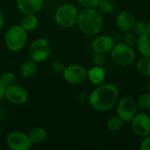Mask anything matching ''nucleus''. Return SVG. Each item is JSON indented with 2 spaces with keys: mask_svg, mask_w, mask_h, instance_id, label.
Masks as SVG:
<instances>
[{
  "mask_svg": "<svg viewBox=\"0 0 150 150\" xmlns=\"http://www.w3.org/2000/svg\"><path fill=\"white\" fill-rule=\"evenodd\" d=\"M119 89L113 83L100 84L94 89L88 98L91 108L95 111L104 112L111 110L118 101Z\"/></svg>",
  "mask_w": 150,
  "mask_h": 150,
  "instance_id": "1",
  "label": "nucleus"
},
{
  "mask_svg": "<svg viewBox=\"0 0 150 150\" xmlns=\"http://www.w3.org/2000/svg\"><path fill=\"white\" fill-rule=\"evenodd\" d=\"M77 25L79 30L88 36H94L100 33L104 26V18L95 8H84L79 12Z\"/></svg>",
  "mask_w": 150,
  "mask_h": 150,
  "instance_id": "2",
  "label": "nucleus"
},
{
  "mask_svg": "<svg viewBox=\"0 0 150 150\" xmlns=\"http://www.w3.org/2000/svg\"><path fill=\"white\" fill-rule=\"evenodd\" d=\"M27 41V32L20 25L10 26L4 34V44L6 47L13 52H18L24 48Z\"/></svg>",
  "mask_w": 150,
  "mask_h": 150,
  "instance_id": "3",
  "label": "nucleus"
},
{
  "mask_svg": "<svg viewBox=\"0 0 150 150\" xmlns=\"http://www.w3.org/2000/svg\"><path fill=\"white\" fill-rule=\"evenodd\" d=\"M78 9L71 4H64L57 8L54 13L56 24L63 28H70L77 23Z\"/></svg>",
  "mask_w": 150,
  "mask_h": 150,
  "instance_id": "4",
  "label": "nucleus"
},
{
  "mask_svg": "<svg viewBox=\"0 0 150 150\" xmlns=\"http://www.w3.org/2000/svg\"><path fill=\"white\" fill-rule=\"evenodd\" d=\"M112 61L119 66L127 67L133 64L135 61L136 55L132 47L126 43H118L114 45L111 51Z\"/></svg>",
  "mask_w": 150,
  "mask_h": 150,
  "instance_id": "5",
  "label": "nucleus"
},
{
  "mask_svg": "<svg viewBox=\"0 0 150 150\" xmlns=\"http://www.w3.org/2000/svg\"><path fill=\"white\" fill-rule=\"evenodd\" d=\"M51 44L46 38H38L32 42L28 54L31 60L39 63L45 62L51 54Z\"/></svg>",
  "mask_w": 150,
  "mask_h": 150,
  "instance_id": "6",
  "label": "nucleus"
},
{
  "mask_svg": "<svg viewBox=\"0 0 150 150\" xmlns=\"http://www.w3.org/2000/svg\"><path fill=\"white\" fill-rule=\"evenodd\" d=\"M63 77L67 83L72 85L83 83L88 77V71L79 64H71L65 68Z\"/></svg>",
  "mask_w": 150,
  "mask_h": 150,
  "instance_id": "7",
  "label": "nucleus"
},
{
  "mask_svg": "<svg viewBox=\"0 0 150 150\" xmlns=\"http://www.w3.org/2000/svg\"><path fill=\"white\" fill-rule=\"evenodd\" d=\"M6 144L11 150H29L33 146L29 136L19 131L11 132L6 137Z\"/></svg>",
  "mask_w": 150,
  "mask_h": 150,
  "instance_id": "8",
  "label": "nucleus"
},
{
  "mask_svg": "<svg viewBox=\"0 0 150 150\" xmlns=\"http://www.w3.org/2000/svg\"><path fill=\"white\" fill-rule=\"evenodd\" d=\"M137 103L133 98H124L118 104V116L123 121L129 122L137 114Z\"/></svg>",
  "mask_w": 150,
  "mask_h": 150,
  "instance_id": "9",
  "label": "nucleus"
},
{
  "mask_svg": "<svg viewBox=\"0 0 150 150\" xmlns=\"http://www.w3.org/2000/svg\"><path fill=\"white\" fill-rule=\"evenodd\" d=\"M4 98L11 104L20 105L25 104L27 101L28 92L25 88L14 83L5 88Z\"/></svg>",
  "mask_w": 150,
  "mask_h": 150,
  "instance_id": "10",
  "label": "nucleus"
},
{
  "mask_svg": "<svg viewBox=\"0 0 150 150\" xmlns=\"http://www.w3.org/2000/svg\"><path fill=\"white\" fill-rule=\"evenodd\" d=\"M132 128L135 134L146 137L150 134V117L146 113L136 114L131 120Z\"/></svg>",
  "mask_w": 150,
  "mask_h": 150,
  "instance_id": "11",
  "label": "nucleus"
},
{
  "mask_svg": "<svg viewBox=\"0 0 150 150\" xmlns=\"http://www.w3.org/2000/svg\"><path fill=\"white\" fill-rule=\"evenodd\" d=\"M114 45H115L114 40L111 36L102 35L96 38L93 40L91 44V48L95 53H100L105 54L112 51Z\"/></svg>",
  "mask_w": 150,
  "mask_h": 150,
  "instance_id": "12",
  "label": "nucleus"
},
{
  "mask_svg": "<svg viewBox=\"0 0 150 150\" xmlns=\"http://www.w3.org/2000/svg\"><path fill=\"white\" fill-rule=\"evenodd\" d=\"M44 0H16L18 10L23 14H36L43 6Z\"/></svg>",
  "mask_w": 150,
  "mask_h": 150,
  "instance_id": "13",
  "label": "nucleus"
},
{
  "mask_svg": "<svg viewBox=\"0 0 150 150\" xmlns=\"http://www.w3.org/2000/svg\"><path fill=\"white\" fill-rule=\"evenodd\" d=\"M134 22H135V17L129 11H121L118 15L117 19H116L117 26L123 32L132 30Z\"/></svg>",
  "mask_w": 150,
  "mask_h": 150,
  "instance_id": "14",
  "label": "nucleus"
},
{
  "mask_svg": "<svg viewBox=\"0 0 150 150\" xmlns=\"http://www.w3.org/2000/svg\"><path fill=\"white\" fill-rule=\"evenodd\" d=\"M88 78L94 85H100L105 78V71L100 66H94L88 71Z\"/></svg>",
  "mask_w": 150,
  "mask_h": 150,
  "instance_id": "15",
  "label": "nucleus"
},
{
  "mask_svg": "<svg viewBox=\"0 0 150 150\" xmlns=\"http://www.w3.org/2000/svg\"><path fill=\"white\" fill-rule=\"evenodd\" d=\"M138 52L145 57H150V34L145 33L137 39L136 43Z\"/></svg>",
  "mask_w": 150,
  "mask_h": 150,
  "instance_id": "16",
  "label": "nucleus"
},
{
  "mask_svg": "<svg viewBox=\"0 0 150 150\" xmlns=\"http://www.w3.org/2000/svg\"><path fill=\"white\" fill-rule=\"evenodd\" d=\"M39 24V20L35 14H24L20 20V25L28 33L33 31Z\"/></svg>",
  "mask_w": 150,
  "mask_h": 150,
  "instance_id": "17",
  "label": "nucleus"
},
{
  "mask_svg": "<svg viewBox=\"0 0 150 150\" xmlns=\"http://www.w3.org/2000/svg\"><path fill=\"white\" fill-rule=\"evenodd\" d=\"M28 136H29V139H30L31 142L33 143V144H40L47 138V131L45 130V128H43L41 127H36L30 131Z\"/></svg>",
  "mask_w": 150,
  "mask_h": 150,
  "instance_id": "18",
  "label": "nucleus"
},
{
  "mask_svg": "<svg viewBox=\"0 0 150 150\" xmlns=\"http://www.w3.org/2000/svg\"><path fill=\"white\" fill-rule=\"evenodd\" d=\"M37 70H38L37 62H33V60L23 62L19 69V72L21 76L26 78L33 76L37 73Z\"/></svg>",
  "mask_w": 150,
  "mask_h": 150,
  "instance_id": "19",
  "label": "nucleus"
},
{
  "mask_svg": "<svg viewBox=\"0 0 150 150\" xmlns=\"http://www.w3.org/2000/svg\"><path fill=\"white\" fill-rule=\"evenodd\" d=\"M136 69L139 73L145 76H150V57L143 56L137 62Z\"/></svg>",
  "mask_w": 150,
  "mask_h": 150,
  "instance_id": "20",
  "label": "nucleus"
},
{
  "mask_svg": "<svg viewBox=\"0 0 150 150\" xmlns=\"http://www.w3.org/2000/svg\"><path fill=\"white\" fill-rule=\"evenodd\" d=\"M123 126V120L118 116L111 117L106 121V128L110 132H118L121 129Z\"/></svg>",
  "mask_w": 150,
  "mask_h": 150,
  "instance_id": "21",
  "label": "nucleus"
},
{
  "mask_svg": "<svg viewBox=\"0 0 150 150\" xmlns=\"http://www.w3.org/2000/svg\"><path fill=\"white\" fill-rule=\"evenodd\" d=\"M137 106L142 111H150V92L142 94L137 100Z\"/></svg>",
  "mask_w": 150,
  "mask_h": 150,
  "instance_id": "22",
  "label": "nucleus"
},
{
  "mask_svg": "<svg viewBox=\"0 0 150 150\" xmlns=\"http://www.w3.org/2000/svg\"><path fill=\"white\" fill-rule=\"evenodd\" d=\"M15 80H16V76L15 75L11 72V71H6L4 72L1 76H0V82L5 87H9L12 84L15 83Z\"/></svg>",
  "mask_w": 150,
  "mask_h": 150,
  "instance_id": "23",
  "label": "nucleus"
},
{
  "mask_svg": "<svg viewBox=\"0 0 150 150\" xmlns=\"http://www.w3.org/2000/svg\"><path fill=\"white\" fill-rule=\"evenodd\" d=\"M134 33L139 37L141 35H143L145 33H148V28L147 24H145L143 21H135L133 26Z\"/></svg>",
  "mask_w": 150,
  "mask_h": 150,
  "instance_id": "24",
  "label": "nucleus"
},
{
  "mask_svg": "<svg viewBox=\"0 0 150 150\" xmlns=\"http://www.w3.org/2000/svg\"><path fill=\"white\" fill-rule=\"evenodd\" d=\"M98 6L103 12L105 13H112L115 9L114 4L111 0H100Z\"/></svg>",
  "mask_w": 150,
  "mask_h": 150,
  "instance_id": "25",
  "label": "nucleus"
},
{
  "mask_svg": "<svg viewBox=\"0 0 150 150\" xmlns=\"http://www.w3.org/2000/svg\"><path fill=\"white\" fill-rule=\"evenodd\" d=\"M137 39L138 36L134 33V31H127L126 32V35H125V42L127 45L130 46V47H134L136 46L137 43Z\"/></svg>",
  "mask_w": 150,
  "mask_h": 150,
  "instance_id": "26",
  "label": "nucleus"
},
{
  "mask_svg": "<svg viewBox=\"0 0 150 150\" xmlns=\"http://www.w3.org/2000/svg\"><path fill=\"white\" fill-rule=\"evenodd\" d=\"M65 66L61 62H54L51 65V69L54 73L57 75H62L65 70Z\"/></svg>",
  "mask_w": 150,
  "mask_h": 150,
  "instance_id": "27",
  "label": "nucleus"
},
{
  "mask_svg": "<svg viewBox=\"0 0 150 150\" xmlns=\"http://www.w3.org/2000/svg\"><path fill=\"white\" fill-rule=\"evenodd\" d=\"M77 2L83 8H95L98 5L100 0H77Z\"/></svg>",
  "mask_w": 150,
  "mask_h": 150,
  "instance_id": "28",
  "label": "nucleus"
},
{
  "mask_svg": "<svg viewBox=\"0 0 150 150\" xmlns=\"http://www.w3.org/2000/svg\"><path fill=\"white\" fill-rule=\"evenodd\" d=\"M105 57L104 54H100V53H95V54L93 55V62L96 64V66H104L105 63Z\"/></svg>",
  "mask_w": 150,
  "mask_h": 150,
  "instance_id": "29",
  "label": "nucleus"
},
{
  "mask_svg": "<svg viewBox=\"0 0 150 150\" xmlns=\"http://www.w3.org/2000/svg\"><path fill=\"white\" fill-rule=\"evenodd\" d=\"M141 150H150V135H148L144 138V140L142 142Z\"/></svg>",
  "mask_w": 150,
  "mask_h": 150,
  "instance_id": "30",
  "label": "nucleus"
},
{
  "mask_svg": "<svg viewBox=\"0 0 150 150\" xmlns=\"http://www.w3.org/2000/svg\"><path fill=\"white\" fill-rule=\"evenodd\" d=\"M4 92H5V87L0 82V101L4 98Z\"/></svg>",
  "mask_w": 150,
  "mask_h": 150,
  "instance_id": "31",
  "label": "nucleus"
},
{
  "mask_svg": "<svg viewBox=\"0 0 150 150\" xmlns=\"http://www.w3.org/2000/svg\"><path fill=\"white\" fill-rule=\"evenodd\" d=\"M4 14H3L2 9L0 7V30L4 26Z\"/></svg>",
  "mask_w": 150,
  "mask_h": 150,
  "instance_id": "32",
  "label": "nucleus"
},
{
  "mask_svg": "<svg viewBox=\"0 0 150 150\" xmlns=\"http://www.w3.org/2000/svg\"><path fill=\"white\" fill-rule=\"evenodd\" d=\"M147 28H148V33L150 34V21L147 24Z\"/></svg>",
  "mask_w": 150,
  "mask_h": 150,
  "instance_id": "33",
  "label": "nucleus"
},
{
  "mask_svg": "<svg viewBox=\"0 0 150 150\" xmlns=\"http://www.w3.org/2000/svg\"><path fill=\"white\" fill-rule=\"evenodd\" d=\"M147 89H148V91L150 92V81L148 83V84H147Z\"/></svg>",
  "mask_w": 150,
  "mask_h": 150,
  "instance_id": "34",
  "label": "nucleus"
},
{
  "mask_svg": "<svg viewBox=\"0 0 150 150\" xmlns=\"http://www.w3.org/2000/svg\"></svg>",
  "mask_w": 150,
  "mask_h": 150,
  "instance_id": "35",
  "label": "nucleus"
}]
</instances>
